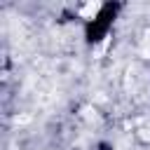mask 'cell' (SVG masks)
Returning a JSON list of instances; mask_svg holds the SVG:
<instances>
[{
  "instance_id": "1",
  "label": "cell",
  "mask_w": 150,
  "mask_h": 150,
  "mask_svg": "<svg viewBox=\"0 0 150 150\" xmlns=\"http://www.w3.org/2000/svg\"><path fill=\"white\" fill-rule=\"evenodd\" d=\"M98 9H101V2H98V0H91V2H87V5L82 7V12H80V14H82L84 19H91V16H96V12H98Z\"/></svg>"
},
{
  "instance_id": "2",
  "label": "cell",
  "mask_w": 150,
  "mask_h": 150,
  "mask_svg": "<svg viewBox=\"0 0 150 150\" xmlns=\"http://www.w3.org/2000/svg\"><path fill=\"white\" fill-rule=\"evenodd\" d=\"M141 56L150 59V38H143V42H141Z\"/></svg>"
},
{
  "instance_id": "3",
  "label": "cell",
  "mask_w": 150,
  "mask_h": 150,
  "mask_svg": "<svg viewBox=\"0 0 150 150\" xmlns=\"http://www.w3.org/2000/svg\"><path fill=\"white\" fill-rule=\"evenodd\" d=\"M141 138H143V141H150V129H143V131H141Z\"/></svg>"
}]
</instances>
